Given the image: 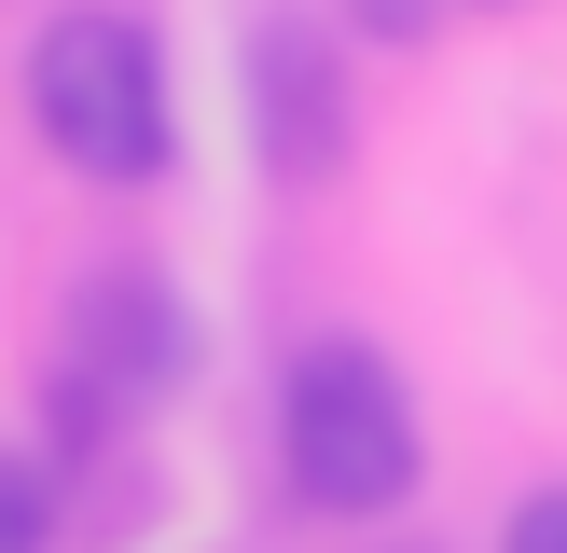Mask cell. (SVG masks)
I'll use <instances>...</instances> for the list:
<instances>
[{"label":"cell","mask_w":567,"mask_h":553,"mask_svg":"<svg viewBox=\"0 0 567 553\" xmlns=\"http://www.w3.org/2000/svg\"><path fill=\"white\" fill-rule=\"evenodd\" d=\"M277 470H291L305 512L374 525L430 484V429H415V387L388 374V346L360 332H319V346L277 374Z\"/></svg>","instance_id":"1"},{"label":"cell","mask_w":567,"mask_h":553,"mask_svg":"<svg viewBox=\"0 0 567 553\" xmlns=\"http://www.w3.org/2000/svg\"><path fill=\"white\" fill-rule=\"evenodd\" d=\"M28 125H42V153L70 166V180H166V153H181V111H166V42L138 14H111V0H70V14H42V42H28Z\"/></svg>","instance_id":"2"},{"label":"cell","mask_w":567,"mask_h":553,"mask_svg":"<svg viewBox=\"0 0 567 553\" xmlns=\"http://www.w3.org/2000/svg\"><path fill=\"white\" fill-rule=\"evenodd\" d=\"M166 359H181V319L153 304V276H97L83 291V401L97 387H153Z\"/></svg>","instance_id":"3"},{"label":"cell","mask_w":567,"mask_h":553,"mask_svg":"<svg viewBox=\"0 0 567 553\" xmlns=\"http://www.w3.org/2000/svg\"><path fill=\"white\" fill-rule=\"evenodd\" d=\"M42 540H55V484L28 457H0V553H42Z\"/></svg>","instance_id":"4"},{"label":"cell","mask_w":567,"mask_h":553,"mask_svg":"<svg viewBox=\"0 0 567 553\" xmlns=\"http://www.w3.org/2000/svg\"><path fill=\"white\" fill-rule=\"evenodd\" d=\"M498 553H567V484H540V498H526V512H513V540H498Z\"/></svg>","instance_id":"5"}]
</instances>
